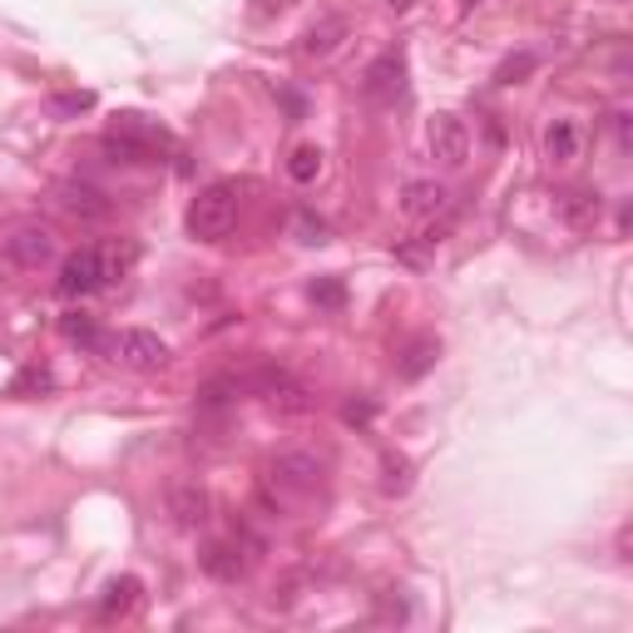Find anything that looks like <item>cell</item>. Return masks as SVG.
Here are the masks:
<instances>
[{
    "instance_id": "obj_1",
    "label": "cell",
    "mask_w": 633,
    "mask_h": 633,
    "mask_svg": "<svg viewBox=\"0 0 633 633\" xmlns=\"http://www.w3.org/2000/svg\"><path fill=\"white\" fill-rule=\"evenodd\" d=\"M60 258V238L40 218H11L0 223V263L11 272H45Z\"/></svg>"
},
{
    "instance_id": "obj_2",
    "label": "cell",
    "mask_w": 633,
    "mask_h": 633,
    "mask_svg": "<svg viewBox=\"0 0 633 633\" xmlns=\"http://www.w3.org/2000/svg\"><path fill=\"white\" fill-rule=\"evenodd\" d=\"M233 223H238V183L218 179L208 188H198V198L188 204V233L198 243H218V238L233 233Z\"/></svg>"
},
{
    "instance_id": "obj_3",
    "label": "cell",
    "mask_w": 633,
    "mask_h": 633,
    "mask_svg": "<svg viewBox=\"0 0 633 633\" xmlns=\"http://www.w3.org/2000/svg\"><path fill=\"white\" fill-rule=\"evenodd\" d=\"M114 278H119L114 253H105V247H80V253H70V258L60 263L54 292H60V297H95V292H105Z\"/></svg>"
},
{
    "instance_id": "obj_4",
    "label": "cell",
    "mask_w": 633,
    "mask_h": 633,
    "mask_svg": "<svg viewBox=\"0 0 633 633\" xmlns=\"http://www.w3.org/2000/svg\"><path fill=\"white\" fill-rule=\"evenodd\" d=\"M159 149H169V134L159 124H149L144 114H119V124L105 134V154L109 159H124V163H149L159 159Z\"/></svg>"
},
{
    "instance_id": "obj_5",
    "label": "cell",
    "mask_w": 633,
    "mask_h": 633,
    "mask_svg": "<svg viewBox=\"0 0 633 633\" xmlns=\"http://www.w3.org/2000/svg\"><path fill=\"white\" fill-rule=\"evenodd\" d=\"M247 387L258 391L263 406L278 411V416H307V411H312L307 381H297V376L282 372V366H263L258 376H247Z\"/></svg>"
},
{
    "instance_id": "obj_6",
    "label": "cell",
    "mask_w": 633,
    "mask_h": 633,
    "mask_svg": "<svg viewBox=\"0 0 633 633\" xmlns=\"http://www.w3.org/2000/svg\"><path fill=\"white\" fill-rule=\"evenodd\" d=\"M114 362L130 366V372H163L169 366V342L159 332H144V327H124L114 337Z\"/></svg>"
},
{
    "instance_id": "obj_7",
    "label": "cell",
    "mask_w": 633,
    "mask_h": 633,
    "mask_svg": "<svg viewBox=\"0 0 633 633\" xmlns=\"http://www.w3.org/2000/svg\"><path fill=\"white\" fill-rule=\"evenodd\" d=\"M401 89H406V54H401V50H381L372 65H366V75H362L366 105H397Z\"/></svg>"
},
{
    "instance_id": "obj_8",
    "label": "cell",
    "mask_w": 633,
    "mask_h": 633,
    "mask_svg": "<svg viewBox=\"0 0 633 633\" xmlns=\"http://www.w3.org/2000/svg\"><path fill=\"white\" fill-rule=\"evenodd\" d=\"M317 480H322V461L307 451H282L278 461L268 465V485L282 495H312Z\"/></svg>"
},
{
    "instance_id": "obj_9",
    "label": "cell",
    "mask_w": 633,
    "mask_h": 633,
    "mask_svg": "<svg viewBox=\"0 0 633 633\" xmlns=\"http://www.w3.org/2000/svg\"><path fill=\"white\" fill-rule=\"evenodd\" d=\"M426 144H430V159L446 163V169H461L471 159V130H465L461 114H436L426 130Z\"/></svg>"
},
{
    "instance_id": "obj_10",
    "label": "cell",
    "mask_w": 633,
    "mask_h": 633,
    "mask_svg": "<svg viewBox=\"0 0 633 633\" xmlns=\"http://www.w3.org/2000/svg\"><path fill=\"white\" fill-rule=\"evenodd\" d=\"M163 504H169V520L179 529H204L208 515H214V500H208V490L198 480H173Z\"/></svg>"
},
{
    "instance_id": "obj_11",
    "label": "cell",
    "mask_w": 633,
    "mask_h": 633,
    "mask_svg": "<svg viewBox=\"0 0 633 633\" xmlns=\"http://www.w3.org/2000/svg\"><path fill=\"white\" fill-rule=\"evenodd\" d=\"M342 40H346V21H342V15H317V21L302 31L297 50L307 54V60H332V54L342 50Z\"/></svg>"
},
{
    "instance_id": "obj_12",
    "label": "cell",
    "mask_w": 633,
    "mask_h": 633,
    "mask_svg": "<svg viewBox=\"0 0 633 633\" xmlns=\"http://www.w3.org/2000/svg\"><path fill=\"white\" fill-rule=\"evenodd\" d=\"M584 154V130L574 119H549L545 124V159L549 163H574Z\"/></svg>"
},
{
    "instance_id": "obj_13",
    "label": "cell",
    "mask_w": 633,
    "mask_h": 633,
    "mask_svg": "<svg viewBox=\"0 0 633 633\" xmlns=\"http://www.w3.org/2000/svg\"><path fill=\"white\" fill-rule=\"evenodd\" d=\"M446 183H436V179H411L406 188H401V214L406 218H436L440 208H446Z\"/></svg>"
},
{
    "instance_id": "obj_14",
    "label": "cell",
    "mask_w": 633,
    "mask_h": 633,
    "mask_svg": "<svg viewBox=\"0 0 633 633\" xmlns=\"http://www.w3.org/2000/svg\"><path fill=\"white\" fill-rule=\"evenodd\" d=\"M559 214H564V223L574 228V233H589L604 214V198L594 194V188H569V194H559Z\"/></svg>"
},
{
    "instance_id": "obj_15",
    "label": "cell",
    "mask_w": 633,
    "mask_h": 633,
    "mask_svg": "<svg viewBox=\"0 0 633 633\" xmlns=\"http://www.w3.org/2000/svg\"><path fill=\"white\" fill-rule=\"evenodd\" d=\"M198 564H204V574H208V580H218V584H238L247 574L243 555H238L233 545H223V539H218V545H208L204 555H198Z\"/></svg>"
},
{
    "instance_id": "obj_16",
    "label": "cell",
    "mask_w": 633,
    "mask_h": 633,
    "mask_svg": "<svg viewBox=\"0 0 633 633\" xmlns=\"http://www.w3.org/2000/svg\"><path fill=\"white\" fill-rule=\"evenodd\" d=\"M139 589H144V584L134 580V574H119V580H109L105 584V599H99V613H105V619H114V613H130L134 599H139Z\"/></svg>"
},
{
    "instance_id": "obj_17",
    "label": "cell",
    "mask_w": 633,
    "mask_h": 633,
    "mask_svg": "<svg viewBox=\"0 0 633 633\" xmlns=\"http://www.w3.org/2000/svg\"><path fill=\"white\" fill-rule=\"evenodd\" d=\"M436 356H440V342L436 337H421V342H411L406 352H401V362H397V372L406 376V381H421V376L436 366Z\"/></svg>"
},
{
    "instance_id": "obj_18",
    "label": "cell",
    "mask_w": 633,
    "mask_h": 633,
    "mask_svg": "<svg viewBox=\"0 0 633 633\" xmlns=\"http://www.w3.org/2000/svg\"><path fill=\"white\" fill-rule=\"evenodd\" d=\"M60 204L70 208L75 218H105L109 214V204H105V194H95L89 183H70L65 194H60Z\"/></svg>"
},
{
    "instance_id": "obj_19",
    "label": "cell",
    "mask_w": 633,
    "mask_h": 633,
    "mask_svg": "<svg viewBox=\"0 0 633 633\" xmlns=\"http://www.w3.org/2000/svg\"><path fill=\"white\" fill-rule=\"evenodd\" d=\"M288 173H292V183H312L322 173V149H317V144H297V149L288 154Z\"/></svg>"
},
{
    "instance_id": "obj_20",
    "label": "cell",
    "mask_w": 633,
    "mask_h": 633,
    "mask_svg": "<svg viewBox=\"0 0 633 633\" xmlns=\"http://www.w3.org/2000/svg\"><path fill=\"white\" fill-rule=\"evenodd\" d=\"M535 50H520V54H510V60H504L500 70H495V85H520V80H529L535 75Z\"/></svg>"
},
{
    "instance_id": "obj_21",
    "label": "cell",
    "mask_w": 633,
    "mask_h": 633,
    "mask_svg": "<svg viewBox=\"0 0 633 633\" xmlns=\"http://www.w3.org/2000/svg\"><path fill=\"white\" fill-rule=\"evenodd\" d=\"M381 490H387V495H406L411 490V461H406V455H387V465H381Z\"/></svg>"
},
{
    "instance_id": "obj_22",
    "label": "cell",
    "mask_w": 633,
    "mask_h": 633,
    "mask_svg": "<svg viewBox=\"0 0 633 633\" xmlns=\"http://www.w3.org/2000/svg\"><path fill=\"white\" fill-rule=\"evenodd\" d=\"M60 332H65V342H75V346H99L95 317H80V312H70L65 322H60Z\"/></svg>"
},
{
    "instance_id": "obj_23",
    "label": "cell",
    "mask_w": 633,
    "mask_h": 633,
    "mask_svg": "<svg viewBox=\"0 0 633 633\" xmlns=\"http://www.w3.org/2000/svg\"><path fill=\"white\" fill-rule=\"evenodd\" d=\"M372 416H376L372 401H346V406H342V421H346V426H366Z\"/></svg>"
},
{
    "instance_id": "obj_24",
    "label": "cell",
    "mask_w": 633,
    "mask_h": 633,
    "mask_svg": "<svg viewBox=\"0 0 633 633\" xmlns=\"http://www.w3.org/2000/svg\"><path fill=\"white\" fill-rule=\"evenodd\" d=\"M342 282H317V288H312V302H322V307H342Z\"/></svg>"
},
{
    "instance_id": "obj_25",
    "label": "cell",
    "mask_w": 633,
    "mask_h": 633,
    "mask_svg": "<svg viewBox=\"0 0 633 633\" xmlns=\"http://www.w3.org/2000/svg\"><path fill=\"white\" fill-rule=\"evenodd\" d=\"M297 0H253V21H272V15H282V11H292Z\"/></svg>"
},
{
    "instance_id": "obj_26",
    "label": "cell",
    "mask_w": 633,
    "mask_h": 633,
    "mask_svg": "<svg viewBox=\"0 0 633 633\" xmlns=\"http://www.w3.org/2000/svg\"><path fill=\"white\" fill-rule=\"evenodd\" d=\"M31 387H50V372H45V366H25V372L15 376V391H31Z\"/></svg>"
},
{
    "instance_id": "obj_27",
    "label": "cell",
    "mask_w": 633,
    "mask_h": 633,
    "mask_svg": "<svg viewBox=\"0 0 633 633\" xmlns=\"http://www.w3.org/2000/svg\"><path fill=\"white\" fill-rule=\"evenodd\" d=\"M387 5H397V11H406V5H411V0H387Z\"/></svg>"
},
{
    "instance_id": "obj_28",
    "label": "cell",
    "mask_w": 633,
    "mask_h": 633,
    "mask_svg": "<svg viewBox=\"0 0 633 633\" xmlns=\"http://www.w3.org/2000/svg\"><path fill=\"white\" fill-rule=\"evenodd\" d=\"M461 5H465V11H475V5H480V0H461Z\"/></svg>"
}]
</instances>
